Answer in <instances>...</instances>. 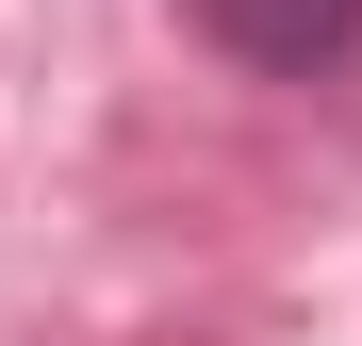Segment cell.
<instances>
[{"mask_svg": "<svg viewBox=\"0 0 362 346\" xmlns=\"http://www.w3.org/2000/svg\"><path fill=\"white\" fill-rule=\"evenodd\" d=\"M247 83H329V67H362V0H181Z\"/></svg>", "mask_w": 362, "mask_h": 346, "instance_id": "obj_1", "label": "cell"}]
</instances>
